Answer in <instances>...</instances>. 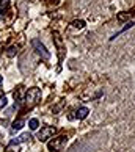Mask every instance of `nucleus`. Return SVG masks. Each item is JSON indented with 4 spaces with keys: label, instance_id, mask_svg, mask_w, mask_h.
Returning <instances> with one entry per match:
<instances>
[{
    "label": "nucleus",
    "instance_id": "1",
    "mask_svg": "<svg viewBox=\"0 0 135 152\" xmlns=\"http://www.w3.org/2000/svg\"><path fill=\"white\" fill-rule=\"evenodd\" d=\"M39 100H41V89L39 88H29V91L25 94V105L32 108V107H35Z\"/></svg>",
    "mask_w": 135,
    "mask_h": 152
},
{
    "label": "nucleus",
    "instance_id": "2",
    "mask_svg": "<svg viewBox=\"0 0 135 152\" xmlns=\"http://www.w3.org/2000/svg\"><path fill=\"white\" fill-rule=\"evenodd\" d=\"M66 143H68V137H66V135H61V137L54 138L52 141H49L47 143V148H49L50 152H58V151H61V149L65 148Z\"/></svg>",
    "mask_w": 135,
    "mask_h": 152
},
{
    "label": "nucleus",
    "instance_id": "3",
    "mask_svg": "<svg viewBox=\"0 0 135 152\" xmlns=\"http://www.w3.org/2000/svg\"><path fill=\"white\" fill-rule=\"evenodd\" d=\"M32 46H33V49L36 50V53H39L44 60H49V58H50V52L46 49V46H44V44L39 41V39H33V41H32Z\"/></svg>",
    "mask_w": 135,
    "mask_h": 152
},
{
    "label": "nucleus",
    "instance_id": "4",
    "mask_svg": "<svg viewBox=\"0 0 135 152\" xmlns=\"http://www.w3.org/2000/svg\"><path fill=\"white\" fill-rule=\"evenodd\" d=\"M55 132H57V129H55V127H50V126L43 127L41 130H39V133H38V140L44 143V141H47L50 137H54Z\"/></svg>",
    "mask_w": 135,
    "mask_h": 152
},
{
    "label": "nucleus",
    "instance_id": "5",
    "mask_svg": "<svg viewBox=\"0 0 135 152\" xmlns=\"http://www.w3.org/2000/svg\"><path fill=\"white\" fill-rule=\"evenodd\" d=\"M32 135L30 133H22L21 137H18L16 140H11V144H19V143H25V141H30Z\"/></svg>",
    "mask_w": 135,
    "mask_h": 152
},
{
    "label": "nucleus",
    "instance_id": "6",
    "mask_svg": "<svg viewBox=\"0 0 135 152\" xmlns=\"http://www.w3.org/2000/svg\"><path fill=\"white\" fill-rule=\"evenodd\" d=\"M90 113V110L87 108V107H80L77 111H76V116H77V119H85V118L88 116Z\"/></svg>",
    "mask_w": 135,
    "mask_h": 152
},
{
    "label": "nucleus",
    "instance_id": "7",
    "mask_svg": "<svg viewBox=\"0 0 135 152\" xmlns=\"http://www.w3.org/2000/svg\"><path fill=\"white\" fill-rule=\"evenodd\" d=\"M25 126V122L22 121V119H18V121H14L13 122V126H11V129H13V130H21L22 127Z\"/></svg>",
    "mask_w": 135,
    "mask_h": 152
},
{
    "label": "nucleus",
    "instance_id": "8",
    "mask_svg": "<svg viewBox=\"0 0 135 152\" xmlns=\"http://www.w3.org/2000/svg\"><path fill=\"white\" fill-rule=\"evenodd\" d=\"M29 127H30V130H36V129L39 127V121L36 119V118H32V119L29 121Z\"/></svg>",
    "mask_w": 135,
    "mask_h": 152
},
{
    "label": "nucleus",
    "instance_id": "9",
    "mask_svg": "<svg viewBox=\"0 0 135 152\" xmlns=\"http://www.w3.org/2000/svg\"><path fill=\"white\" fill-rule=\"evenodd\" d=\"M10 8V0H0V13H5Z\"/></svg>",
    "mask_w": 135,
    "mask_h": 152
},
{
    "label": "nucleus",
    "instance_id": "10",
    "mask_svg": "<svg viewBox=\"0 0 135 152\" xmlns=\"http://www.w3.org/2000/svg\"><path fill=\"white\" fill-rule=\"evenodd\" d=\"M72 27H76V28H83V27H85V20H74L72 22Z\"/></svg>",
    "mask_w": 135,
    "mask_h": 152
},
{
    "label": "nucleus",
    "instance_id": "11",
    "mask_svg": "<svg viewBox=\"0 0 135 152\" xmlns=\"http://www.w3.org/2000/svg\"><path fill=\"white\" fill-rule=\"evenodd\" d=\"M16 52H18V50H16V47H14V46H11V47L8 49V52H7V55H8V57L11 58V57H14V55H16Z\"/></svg>",
    "mask_w": 135,
    "mask_h": 152
},
{
    "label": "nucleus",
    "instance_id": "12",
    "mask_svg": "<svg viewBox=\"0 0 135 152\" xmlns=\"http://www.w3.org/2000/svg\"><path fill=\"white\" fill-rule=\"evenodd\" d=\"M8 104V99H7V96H0V108H3L5 105Z\"/></svg>",
    "mask_w": 135,
    "mask_h": 152
},
{
    "label": "nucleus",
    "instance_id": "13",
    "mask_svg": "<svg viewBox=\"0 0 135 152\" xmlns=\"http://www.w3.org/2000/svg\"><path fill=\"white\" fill-rule=\"evenodd\" d=\"M129 18V14L127 13H121V14H118V20H124Z\"/></svg>",
    "mask_w": 135,
    "mask_h": 152
},
{
    "label": "nucleus",
    "instance_id": "14",
    "mask_svg": "<svg viewBox=\"0 0 135 152\" xmlns=\"http://www.w3.org/2000/svg\"><path fill=\"white\" fill-rule=\"evenodd\" d=\"M2 83H3V77L0 75V89H2Z\"/></svg>",
    "mask_w": 135,
    "mask_h": 152
},
{
    "label": "nucleus",
    "instance_id": "15",
    "mask_svg": "<svg viewBox=\"0 0 135 152\" xmlns=\"http://www.w3.org/2000/svg\"><path fill=\"white\" fill-rule=\"evenodd\" d=\"M58 2H60V0H52V3H54V5H57Z\"/></svg>",
    "mask_w": 135,
    "mask_h": 152
},
{
    "label": "nucleus",
    "instance_id": "16",
    "mask_svg": "<svg viewBox=\"0 0 135 152\" xmlns=\"http://www.w3.org/2000/svg\"><path fill=\"white\" fill-rule=\"evenodd\" d=\"M2 50H3V46H2V44H0V53H2Z\"/></svg>",
    "mask_w": 135,
    "mask_h": 152
},
{
    "label": "nucleus",
    "instance_id": "17",
    "mask_svg": "<svg viewBox=\"0 0 135 152\" xmlns=\"http://www.w3.org/2000/svg\"><path fill=\"white\" fill-rule=\"evenodd\" d=\"M2 19H3V16H2V14H0V20H2Z\"/></svg>",
    "mask_w": 135,
    "mask_h": 152
}]
</instances>
